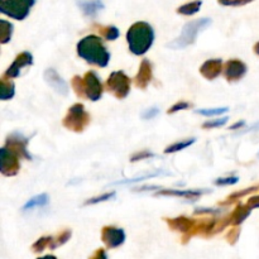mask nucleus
Here are the masks:
<instances>
[{"instance_id":"f257e3e1","label":"nucleus","mask_w":259,"mask_h":259,"mask_svg":"<svg viewBox=\"0 0 259 259\" xmlns=\"http://www.w3.org/2000/svg\"><path fill=\"white\" fill-rule=\"evenodd\" d=\"M77 53L91 65L105 67L110 60V53L98 35H88L77 43Z\"/></svg>"},{"instance_id":"f03ea898","label":"nucleus","mask_w":259,"mask_h":259,"mask_svg":"<svg viewBox=\"0 0 259 259\" xmlns=\"http://www.w3.org/2000/svg\"><path fill=\"white\" fill-rule=\"evenodd\" d=\"M126 40L132 53L137 56L144 55L154 42L153 28L146 22L134 23L126 33Z\"/></svg>"},{"instance_id":"7ed1b4c3","label":"nucleus","mask_w":259,"mask_h":259,"mask_svg":"<svg viewBox=\"0 0 259 259\" xmlns=\"http://www.w3.org/2000/svg\"><path fill=\"white\" fill-rule=\"evenodd\" d=\"M211 23L212 20L210 18H201V19H196L194 22L187 23L184 27V29H182L180 37L175 39L174 42L169 43L168 47L174 48V50H182V48H186L189 46L194 45L197 34L206 29Z\"/></svg>"},{"instance_id":"20e7f679","label":"nucleus","mask_w":259,"mask_h":259,"mask_svg":"<svg viewBox=\"0 0 259 259\" xmlns=\"http://www.w3.org/2000/svg\"><path fill=\"white\" fill-rule=\"evenodd\" d=\"M91 121V116L85 110V106L82 104H75L68 109L67 114L63 118V126L68 131H72L75 133H81L88 128Z\"/></svg>"},{"instance_id":"39448f33","label":"nucleus","mask_w":259,"mask_h":259,"mask_svg":"<svg viewBox=\"0 0 259 259\" xmlns=\"http://www.w3.org/2000/svg\"><path fill=\"white\" fill-rule=\"evenodd\" d=\"M35 0H0V12L17 20L28 17Z\"/></svg>"},{"instance_id":"423d86ee","label":"nucleus","mask_w":259,"mask_h":259,"mask_svg":"<svg viewBox=\"0 0 259 259\" xmlns=\"http://www.w3.org/2000/svg\"><path fill=\"white\" fill-rule=\"evenodd\" d=\"M106 89L115 98H126L131 91V78L123 71H115L106 80Z\"/></svg>"},{"instance_id":"0eeeda50","label":"nucleus","mask_w":259,"mask_h":259,"mask_svg":"<svg viewBox=\"0 0 259 259\" xmlns=\"http://www.w3.org/2000/svg\"><path fill=\"white\" fill-rule=\"evenodd\" d=\"M82 86H83V98L89 99L91 101H98L103 96V83L100 78L94 71H89L83 76Z\"/></svg>"},{"instance_id":"6e6552de","label":"nucleus","mask_w":259,"mask_h":259,"mask_svg":"<svg viewBox=\"0 0 259 259\" xmlns=\"http://www.w3.org/2000/svg\"><path fill=\"white\" fill-rule=\"evenodd\" d=\"M20 157L7 147L2 148V174L4 176H15L20 169Z\"/></svg>"},{"instance_id":"1a4fd4ad","label":"nucleus","mask_w":259,"mask_h":259,"mask_svg":"<svg viewBox=\"0 0 259 259\" xmlns=\"http://www.w3.org/2000/svg\"><path fill=\"white\" fill-rule=\"evenodd\" d=\"M101 239L106 247L114 249V248L120 247L125 242V233L120 228L104 227L101 230Z\"/></svg>"},{"instance_id":"9d476101","label":"nucleus","mask_w":259,"mask_h":259,"mask_svg":"<svg viewBox=\"0 0 259 259\" xmlns=\"http://www.w3.org/2000/svg\"><path fill=\"white\" fill-rule=\"evenodd\" d=\"M28 141H29V139L25 138V137H23L22 134L13 133L7 138L5 147H7L8 149H10V151L14 152L15 154H18L20 158L30 159L29 153H28V151H27Z\"/></svg>"},{"instance_id":"9b49d317","label":"nucleus","mask_w":259,"mask_h":259,"mask_svg":"<svg viewBox=\"0 0 259 259\" xmlns=\"http://www.w3.org/2000/svg\"><path fill=\"white\" fill-rule=\"evenodd\" d=\"M33 65V56L29 52H22L17 56L14 62L9 66L3 76L7 78H15L20 75V71L28 66Z\"/></svg>"},{"instance_id":"f8f14e48","label":"nucleus","mask_w":259,"mask_h":259,"mask_svg":"<svg viewBox=\"0 0 259 259\" xmlns=\"http://www.w3.org/2000/svg\"><path fill=\"white\" fill-rule=\"evenodd\" d=\"M247 73V65L239 60H229L224 65V76L229 82H235L244 77Z\"/></svg>"},{"instance_id":"ddd939ff","label":"nucleus","mask_w":259,"mask_h":259,"mask_svg":"<svg viewBox=\"0 0 259 259\" xmlns=\"http://www.w3.org/2000/svg\"><path fill=\"white\" fill-rule=\"evenodd\" d=\"M45 80L56 93H58L60 95L66 96L68 94V88L67 83L65 82L63 78H61V76L58 75L57 71L53 70V68H48L45 71Z\"/></svg>"},{"instance_id":"4468645a","label":"nucleus","mask_w":259,"mask_h":259,"mask_svg":"<svg viewBox=\"0 0 259 259\" xmlns=\"http://www.w3.org/2000/svg\"><path fill=\"white\" fill-rule=\"evenodd\" d=\"M152 78H153V71H152L151 62L148 60H143L141 66H139L138 73H137L136 78H134V83H136L137 88L144 90L151 83Z\"/></svg>"},{"instance_id":"2eb2a0df","label":"nucleus","mask_w":259,"mask_h":259,"mask_svg":"<svg viewBox=\"0 0 259 259\" xmlns=\"http://www.w3.org/2000/svg\"><path fill=\"white\" fill-rule=\"evenodd\" d=\"M224 71L222 60H207L200 67V73L206 80H215Z\"/></svg>"},{"instance_id":"dca6fc26","label":"nucleus","mask_w":259,"mask_h":259,"mask_svg":"<svg viewBox=\"0 0 259 259\" xmlns=\"http://www.w3.org/2000/svg\"><path fill=\"white\" fill-rule=\"evenodd\" d=\"M205 192L202 190H161L157 192V196H177L184 199H197Z\"/></svg>"},{"instance_id":"f3484780","label":"nucleus","mask_w":259,"mask_h":259,"mask_svg":"<svg viewBox=\"0 0 259 259\" xmlns=\"http://www.w3.org/2000/svg\"><path fill=\"white\" fill-rule=\"evenodd\" d=\"M78 7L88 17H95L104 8L101 0H78Z\"/></svg>"},{"instance_id":"a211bd4d","label":"nucleus","mask_w":259,"mask_h":259,"mask_svg":"<svg viewBox=\"0 0 259 259\" xmlns=\"http://www.w3.org/2000/svg\"><path fill=\"white\" fill-rule=\"evenodd\" d=\"M250 211H252V209H250L247 204L245 205L239 204L237 207H235L234 211L232 212V215L229 217L230 224L235 225V227L240 225L248 217H249Z\"/></svg>"},{"instance_id":"6ab92c4d","label":"nucleus","mask_w":259,"mask_h":259,"mask_svg":"<svg viewBox=\"0 0 259 259\" xmlns=\"http://www.w3.org/2000/svg\"><path fill=\"white\" fill-rule=\"evenodd\" d=\"M0 90H2V100L12 99L15 93L14 82L12 81V78H7L3 76L2 82H0Z\"/></svg>"},{"instance_id":"aec40b11","label":"nucleus","mask_w":259,"mask_h":259,"mask_svg":"<svg viewBox=\"0 0 259 259\" xmlns=\"http://www.w3.org/2000/svg\"><path fill=\"white\" fill-rule=\"evenodd\" d=\"M50 199H48V195L47 194H40L37 195V196L32 197L27 204L23 206V210L24 211H28V210H32L34 207H40V206H45V205L48 204Z\"/></svg>"},{"instance_id":"412c9836","label":"nucleus","mask_w":259,"mask_h":259,"mask_svg":"<svg viewBox=\"0 0 259 259\" xmlns=\"http://www.w3.org/2000/svg\"><path fill=\"white\" fill-rule=\"evenodd\" d=\"M201 5H202L201 0L190 2V3H187V4L181 5V7L177 9V13H179V14H184V15H194L199 12L200 8H201Z\"/></svg>"},{"instance_id":"4be33fe9","label":"nucleus","mask_w":259,"mask_h":259,"mask_svg":"<svg viewBox=\"0 0 259 259\" xmlns=\"http://www.w3.org/2000/svg\"><path fill=\"white\" fill-rule=\"evenodd\" d=\"M13 29H14L13 24H10L9 22H7V20H2L0 22V42L3 45L9 42L13 34Z\"/></svg>"},{"instance_id":"5701e85b","label":"nucleus","mask_w":259,"mask_h":259,"mask_svg":"<svg viewBox=\"0 0 259 259\" xmlns=\"http://www.w3.org/2000/svg\"><path fill=\"white\" fill-rule=\"evenodd\" d=\"M98 32L106 40H115L119 37V29L113 25L111 27H99Z\"/></svg>"},{"instance_id":"b1692460","label":"nucleus","mask_w":259,"mask_h":259,"mask_svg":"<svg viewBox=\"0 0 259 259\" xmlns=\"http://www.w3.org/2000/svg\"><path fill=\"white\" fill-rule=\"evenodd\" d=\"M195 141H196V139L192 138V139H186V141L179 142V143L171 144V146L167 147V148L164 149V153H174V152L182 151V149L187 148V147H190V146H191V144H194Z\"/></svg>"},{"instance_id":"393cba45","label":"nucleus","mask_w":259,"mask_h":259,"mask_svg":"<svg viewBox=\"0 0 259 259\" xmlns=\"http://www.w3.org/2000/svg\"><path fill=\"white\" fill-rule=\"evenodd\" d=\"M52 240L53 237H43L39 238L34 244L32 245V249L33 252L35 253H40L46 249V248H50L51 244H52Z\"/></svg>"},{"instance_id":"a878e982","label":"nucleus","mask_w":259,"mask_h":259,"mask_svg":"<svg viewBox=\"0 0 259 259\" xmlns=\"http://www.w3.org/2000/svg\"><path fill=\"white\" fill-rule=\"evenodd\" d=\"M71 235H72V233H71L70 230H65V232H62L61 234H58L57 237H53L52 244H51L50 249H56V248L63 245L68 239H70Z\"/></svg>"},{"instance_id":"bb28decb","label":"nucleus","mask_w":259,"mask_h":259,"mask_svg":"<svg viewBox=\"0 0 259 259\" xmlns=\"http://www.w3.org/2000/svg\"><path fill=\"white\" fill-rule=\"evenodd\" d=\"M229 111V108H217V109H199L196 110V114H201L205 116H215L223 115L224 113Z\"/></svg>"},{"instance_id":"cd10ccee","label":"nucleus","mask_w":259,"mask_h":259,"mask_svg":"<svg viewBox=\"0 0 259 259\" xmlns=\"http://www.w3.org/2000/svg\"><path fill=\"white\" fill-rule=\"evenodd\" d=\"M82 81L83 78L81 76H75L71 81V85H72L73 91L76 93V95L78 98H83V86H82Z\"/></svg>"},{"instance_id":"c85d7f7f","label":"nucleus","mask_w":259,"mask_h":259,"mask_svg":"<svg viewBox=\"0 0 259 259\" xmlns=\"http://www.w3.org/2000/svg\"><path fill=\"white\" fill-rule=\"evenodd\" d=\"M257 190H258V186H254V187H249V189L244 190V191H238V192H235V194L230 195V196L228 197V200H227V201H225V204H232V202L235 201V200L240 199V197L245 196V195L250 194V192H253V191H257Z\"/></svg>"},{"instance_id":"c756f323","label":"nucleus","mask_w":259,"mask_h":259,"mask_svg":"<svg viewBox=\"0 0 259 259\" xmlns=\"http://www.w3.org/2000/svg\"><path fill=\"white\" fill-rule=\"evenodd\" d=\"M228 120H229V118H228V116H225V118L214 119V120H209V121H206V123H204V125H202V128H205V129L219 128V126L225 125V124L228 123Z\"/></svg>"},{"instance_id":"7c9ffc66","label":"nucleus","mask_w":259,"mask_h":259,"mask_svg":"<svg viewBox=\"0 0 259 259\" xmlns=\"http://www.w3.org/2000/svg\"><path fill=\"white\" fill-rule=\"evenodd\" d=\"M220 5L224 7H240V5H245L252 3L253 0H218Z\"/></svg>"},{"instance_id":"2f4dec72","label":"nucleus","mask_w":259,"mask_h":259,"mask_svg":"<svg viewBox=\"0 0 259 259\" xmlns=\"http://www.w3.org/2000/svg\"><path fill=\"white\" fill-rule=\"evenodd\" d=\"M114 196H115V192H108V194H104V195H101V196L94 197V199L88 200V201L85 202V205H94V204H98V202L106 201V200H110L111 197H114Z\"/></svg>"},{"instance_id":"473e14b6","label":"nucleus","mask_w":259,"mask_h":259,"mask_svg":"<svg viewBox=\"0 0 259 259\" xmlns=\"http://www.w3.org/2000/svg\"><path fill=\"white\" fill-rule=\"evenodd\" d=\"M190 108H191V104L186 103V101H180V103L175 104L174 106H171L167 113L174 114V113H177V111H180V110H186V109H190Z\"/></svg>"},{"instance_id":"72a5a7b5","label":"nucleus","mask_w":259,"mask_h":259,"mask_svg":"<svg viewBox=\"0 0 259 259\" xmlns=\"http://www.w3.org/2000/svg\"><path fill=\"white\" fill-rule=\"evenodd\" d=\"M239 234H240V229L239 228H233L229 233L227 234V240L229 244H235L237 240L239 239Z\"/></svg>"},{"instance_id":"f704fd0d","label":"nucleus","mask_w":259,"mask_h":259,"mask_svg":"<svg viewBox=\"0 0 259 259\" xmlns=\"http://www.w3.org/2000/svg\"><path fill=\"white\" fill-rule=\"evenodd\" d=\"M238 181H239V179H238L237 176L224 177V179H218L217 181H215V185H218V186H225V185H234L237 184Z\"/></svg>"},{"instance_id":"c9c22d12","label":"nucleus","mask_w":259,"mask_h":259,"mask_svg":"<svg viewBox=\"0 0 259 259\" xmlns=\"http://www.w3.org/2000/svg\"><path fill=\"white\" fill-rule=\"evenodd\" d=\"M158 113H159V110L157 108H149V109H147L146 111H143L142 116H143V119H152V118H154V116H156Z\"/></svg>"},{"instance_id":"e433bc0d","label":"nucleus","mask_w":259,"mask_h":259,"mask_svg":"<svg viewBox=\"0 0 259 259\" xmlns=\"http://www.w3.org/2000/svg\"><path fill=\"white\" fill-rule=\"evenodd\" d=\"M153 154L151 153V152L148 151H144V152H141V153H137L134 154L133 157L131 158V161L136 162V161H139V159H146V158H149V157H152Z\"/></svg>"},{"instance_id":"4c0bfd02","label":"nucleus","mask_w":259,"mask_h":259,"mask_svg":"<svg viewBox=\"0 0 259 259\" xmlns=\"http://www.w3.org/2000/svg\"><path fill=\"white\" fill-rule=\"evenodd\" d=\"M247 205H248V206H249L252 210H253V209H257V207H259V195H258V196H254V197H252V199L248 200Z\"/></svg>"},{"instance_id":"58836bf2","label":"nucleus","mask_w":259,"mask_h":259,"mask_svg":"<svg viewBox=\"0 0 259 259\" xmlns=\"http://www.w3.org/2000/svg\"><path fill=\"white\" fill-rule=\"evenodd\" d=\"M91 258H94V259H96V258H106L105 250H104V249H98L95 253H94L93 255H91Z\"/></svg>"},{"instance_id":"ea45409f","label":"nucleus","mask_w":259,"mask_h":259,"mask_svg":"<svg viewBox=\"0 0 259 259\" xmlns=\"http://www.w3.org/2000/svg\"><path fill=\"white\" fill-rule=\"evenodd\" d=\"M244 124H245L244 121H238L237 124H234V125L230 126V129H239L240 126H242V128H243V126H244Z\"/></svg>"},{"instance_id":"a19ab883","label":"nucleus","mask_w":259,"mask_h":259,"mask_svg":"<svg viewBox=\"0 0 259 259\" xmlns=\"http://www.w3.org/2000/svg\"><path fill=\"white\" fill-rule=\"evenodd\" d=\"M254 52L257 53V55L259 56V42L255 43V46H254Z\"/></svg>"}]
</instances>
